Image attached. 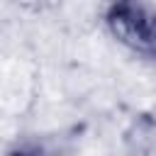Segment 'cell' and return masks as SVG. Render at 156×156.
Segmentation results:
<instances>
[{"label":"cell","instance_id":"6da1fadb","mask_svg":"<svg viewBox=\"0 0 156 156\" xmlns=\"http://www.w3.org/2000/svg\"><path fill=\"white\" fill-rule=\"evenodd\" d=\"M102 27L107 37L127 54L156 61V7L149 2H110L102 10Z\"/></svg>","mask_w":156,"mask_h":156},{"label":"cell","instance_id":"7a4b0ae2","mask_svg":"<svg viewBox=\"0 0 156 156\" xmlns=\"http://www.w3.org/2000/svg\"><path fill=\"white\" fill-rule=\"evenodd\" d=\"M2 156H41V154L37 149H32V146H15V149L5 151Z\"/></svg>","mask_w":156,"mask_h":156}]
</instances>
